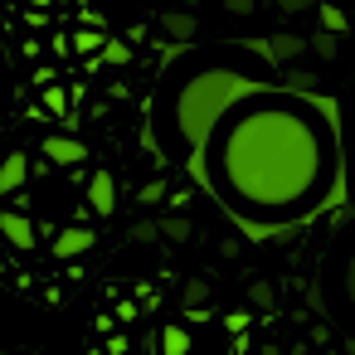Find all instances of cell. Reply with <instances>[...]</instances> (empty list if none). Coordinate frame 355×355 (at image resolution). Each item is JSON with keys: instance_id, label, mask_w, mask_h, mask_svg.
I'll return each instance as SVG.
<instances>
[{"instance_id": "6da1fadb", "label": "cell", "mask_w": 355, "mask_h": 355, "mask_svg": "<svg viewBox=\"0 0 355 355\" xmlns=\"http://www.w3.org/2000/svg\"><path fill=\"white\" fill-rule=\"evenodd\" d=\"M200 180L248 229H287L316 214L340 180V132L321 98L263 88L234 103L195 156Z\"/></svg>"}, {"instance_id": "7a4b0ae2", "label": "cell", "mask_w": 355, "mask_h": 355, "mask_svg": "<svg viewBox=\"0 0 355 355\" xmlns=\"http://www.w3.org/2000/svg\"><path fill=\"white\" fill-rule=\"evenodd\" d=\"M277 88L272 59L263 49L214 44L175 59L151 93V141L171 161H195L219 117L248 93Z\"/></svg>"}, {"instance_id": "3957f363", "label": "cell", "mask_w": 355, "mask_h": 355, "mask_svg": "<svg viewBox=\"0 0 355 355\" xmlns=\"http://www.w3.org/2000/svg\"><path fill=\"white\" fill-rule=\"evenodd\" d=\"M336 302H340V316L355 326V234L336 253Z\"/></svg>"}, {"instance_id": "277c9868", "label": "cell", "mask_w": 355, "mask_h": 355, "mask_svg": "<svg viewBox=\"0 0 355 355\" xmlns=\"http://www.w3.org/2000/svg\"><path fill=\"white\" fill-rule=\"evenodd\" d=\"M88 205H93L98 219H107V214L117 209V180H112L107 171H93V180H88Z\"/></svg>"}, {"instance_id": "5b68a950", "label": "cell", "mask_w": 355, "mask_h": 355, "mask_svg": "<svg viewBox=\"0 0 355 355\" xmlns=\"http://www.w3.org/2000/svg\"><path fill=\"white\" fill-rule=\"evenodd\" d=\"M40 151L49 156V166H78V161L88 156V146H83L78 137H44Z\"/></svg>"}, {"instance_id": "8992f818", "label": "cell", "mask_w": 355, "mask_h": 355, "mask_svg": "<svg viewBox=\"0 0 355 355\" xmlns=\"http://www.w3.org/2000/svg\"><path fill=\"white\" fill-rule=\"evenodd\" d=\"M0 234H6V243H10V248H20V253H30V248H35V224H30L25 214H15V209L0 214Z\"/></svg>"}, {"instance_id": "52a82bcc", "label": "cell", "mask_w": 355, "mask_h": 355, "mask_svg": "<svg viewBox=\"0 0 355 355\" xmlns=\"http://www.w3.org/2000/svg\"><path fill=\"white\" fill-rule=\"evenodd\" d=\"M195 35H200V20H195L190 10H166V15H161V40L185 44V40H195Z\"/></svg>"}, {"instance_id": "ba28073f", "label": "cell", "mask_w": 355, "mask_h": 355, "mask_svg": "<svg viewBox=\"0 0 355 355\" xmlns=\"http://www.w3.org/2000/svg\"><path fill=\"white\" fill-rule=\"evenodd\" d=\"M93 243H98V234L83 229V224H73V229H64V234L54 239V258H78V253H88Z\"/></svg>"}, {"instance_id": "9c48e42d", "label": "cell", "mask_w": 355, "mask_h": 355, "mask_svg": "<svg viewBox=\"0 0 355 355\" xmlns=\"http://www.w3.org/2000/svg\"><path fill=\"white\" fill-rule=\"evenodd\" d=\"M25 180H30V156L25 151H10L6 161H0V195H15Z\"/></svg>"}, {"instance_id": "30bf717a", "label": "cell", "mask_w": 355, "mask_h": 355, "mask_svg": "<svg viewBox=\"0 0 355 355\" xmlns=\"http://www.w3.org/2000/svg\"><path fill=\"white\" fill-rule=\"evenodd\" d=\"M161 355H190V331L185 326H166L161 331Z\"/></svg>"}, {"instance_id": "8fae6325", "label": "cell", "mask_w": 355, "mask_h": 355, "mask_svg": "<svg viewBox=\"0 0 355 355\" xmlns=\"http://www.w3.org/2000/svg\"><path fill=\"white\" fill-rule=\"evenodd\" d=\"M103 44H107L103 30H78V35H73V49H78V54H93V49H103Z\"/></svg>"}, {"instance_id": "7c38bea8", "label": "cell", "mask_w": 355, "mask_h": 355, "mask_svg": "<svg viewBox=\"0 0 355 355\" xmlns=\"http://www.w3.org/2000/svg\"><path fill=\"white\" fill-rule=\"evenodd\" d=\"M103 59H107L112 69H122V64H132V44H122V40H107V44H103Z\"/></svg>"}, {"instance_id": "4fadbf2b", "label": "cell", "mask_w": 355, "mask_h": 355, "mask_svg": "<svg viewBox=\"0 0 355 355\" xmlns=\"http://www.w3.org/2000/svg\"><path fill=\"white\" fill-rule=\"evenodd\" d=\"M306 49V40H297V35H282L277 44H272V54L268 59H292V54H302Z\"/></svg>"}, {"instance_id": "5bb4252c", "label": "cell", "mask_w": 355, "mask_h": 355, "mask_svg": "<svg viewBox=\"0 0 355 355\" xmlns=\"http://www.w3.org/2000/svg\"><path fill=\"white\" fill-rule=\"evenodd\" d=\"M345 25H350V20H345L336 6H321V30H326V35H340Z\"/></svg>"}, {"instance_id": "9a60e30c", "label": "cell", "mask_w": 355, "mask_h": 355, "mask_svg": "<svg viewBox=\"0 0 355 355\" xmlns=\"http://www.w3.org/2000/svg\"><path fill=\"white\" fill-rule=\"evenodd\" d=\"M306 44H311V49H316L321 59H336V35H326V30H321V35H311Z\"/></svg>"}, {"instance_id": "2e32d148", "label": "cell", "mask_w": 355, "mask_h": 355, "mask_svg": "<svg viewBox=\"0 0 355 355\" xmlns=\"http://www.w3.org/2000/svg\"><path fill=\"white\" fill-rule=\"evenodd\" d=\"M44 107H49V112H59V117H64V112H69V98H64V93H59V88H44Z\"/></svg>"}, {"instance_id": "e0dca14e", "label": "cell", "mask_w": 355, "mask_h": 355, "mask_svg": "<svg viewBox=\"0 0 355 355\" xmlns=\"http://www.w3.org/2000/svg\"><path fill=\"white\" fill-rule=\"evenodd\" d=\"M166 234L180 243V239H190V224H185V219H166Z\"/></svg>"}, {"instance_id": "ac0fdd59", "label": "cell", "mask_w": 355, "mask_h": 355, "mask_svg": "<svg viewBox=\"0 0 355 355\" xmlns=\"http://www.w3.org/2000/svg\"><path fill=\"white\" fill-rule=\"evenodd\" d=\"M277 6H282V15H302V10L311 6V0H277Z\"/></svg>"}, {"instance_id": "d6986e66", "label": "cell", "mask_w": 355, "mask_h": 355, "mask_svg": "<svg viewBox=\"0 0 355 355\" xmlns=\"http://www.w3.org/2000/svg\"><path fill=\"white\" fill-rule=\"evenodd\" d=\"M224 6H229V10L239 15V10H253V0H224Z\"/></svg>"}, {"instance_id": "ffe728a7", "label": "cell", "mask_w": 355, "mask_h": 355, "mask_svg": "<svg viewBox=\"0 0 355 355\" xmlns=\"http://www.w3.org/2000/svg\"><path fill=\"white\" fill-rule=\"evenodd\" d=\"M30 6H40V10H44V6H54V0H30Z\"/></svg>"}, {"instance_id": "44dd1931", "label": "cell", "mask_w": 355, "mask_h": 355, "mask_svg": "<svg viewBox=\"0 0 355 355\" xmlns=\"http://www.w3.org/2000/svg\"><path fill=\"white\" fill-rule=\"evenodd\" d=\"M73 6H78V0H73Z\"/></svg>"}]
</instances>
